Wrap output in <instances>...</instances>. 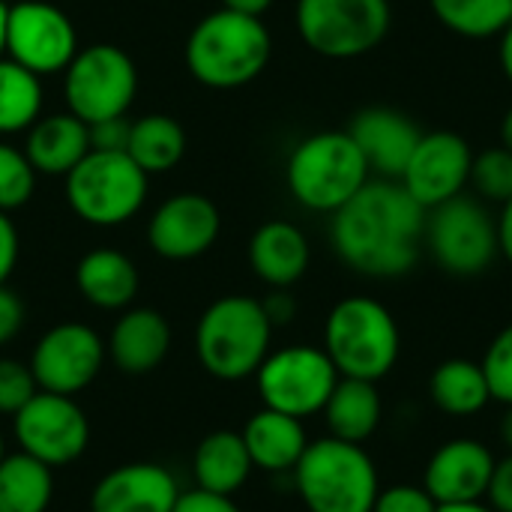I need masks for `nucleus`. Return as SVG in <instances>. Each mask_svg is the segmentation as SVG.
Wrapping results in <instances>:
<instances>
[{
  "label": "nucleus",
  "mask_w": 512,
  "mask_h": 512,
  "mask_svg": "<svg viewBox=\"0 0 512 512\" xmlns=\"http://www.w3.org/2000/svg\"><path fill=\"white\" fill-rule=\"evenodd\" d=\"M498 60H501V72L512 84V21L510 27L501 33V48H498Z\"/></svg>",
  "instance_id": "a18cd8bd"
},
{
  "label": "nucleus",
  "mask_w": 512,
  "mask_h": 512,
  "mask_svg": "<svg viewBox=\"0 0 512 512\" xmlns=\"http://www.w3.org/2000/svg\"><path fill=\"white\" fill-rule=\"evenodd\" d=\"M372 180L369 162L351 132L327 129L303 138L285 165L291 198L312 213H336Z\"/></svg>",
  "instance_id": "39448f33"
},
{
  "label": "nucleus",
  "mask_w": 512,
  "mask_h": 512,
  "mask_svg": "<svg viewBox=\"0 0 512 512\" xmlns=\"http://www.w3.org/2000/svg\"><path fill=\"white\" fill-rule=\"evenodd\" d=\"M12 435L21 453L48 468H63L87 450L90 423L72 396L39 390L21 411L12 414Z\"/></svg>",
  "instance_id": "f8f14e48"
},
{
  "label": "nucleus",
  "mask_w": 512,
  "mask_h": 512,
  "mask_svg": "<svg viewBox=\"0 0 512 512\" xmlns=\"http://www.w3.org/2000/svg\"><path fill=\"white\" fill-rule=\"evenodd\" d=\"M54 468L27 453L0 462V512H48L54 498Z\"/></svg>",
  "instance_id": "c85d7f7f"
},
{
  "label": "nucleus",
  "mask_w": 512,
  "mask_h": 512,
  "mask_svg": "<svg viewBox=\"0 0 512 512\" xmlns=\"http://www.w3.org/2000/svg\"><path fill=\"white\" fill-rule=\"evenodd\" d=\"M24 327V303L15 291L0 285V345L12 342Z\"/></svg>",
  "instance_id": "ea45409f"
},
{
  "label": "nucleus",
  "mask_w": 512,
  "mask_h": 512,
  "mask_svg": "<svg viewBox=\"0 0 512 512\" xmlns=\"http://www.w3.org/2000/svg\"><path fill=\"white\" fill-rule=\"evenodd\" d=\"M426 234V210L399 180L372 177L333 213L330 243L345 267L369 279H399L414 270Z\"/></svg>",
  "instance_id": "f257e3e1"
},
{
  "label": "nucleus",
  "mask_w": 512,
  "mask_h": 512,
  "mask_svg": "<svg viewBox=\"0 0 512 512\" xmlns=\"http://www.w3.org/2000/svg\"><path fill=\"white\" fill-rule=\"evenodd\" d=\"M66 201L87 225L114 228L144 207L147 174L126 150H90L66 174Z\"/></svg>",
  "instance_id": "0eeeda50"
},
{
  "label": "nucleus",
  "mask_w": 512,
  "mask_h": 512,
  "mask_svg": "<svg viewBox=\"0 0 512 512\" xmlns=\"http://www.w3.org/2000/svg\"><path fill=\"white\" fill-rule=\"evenodd\" d=\"M486 501H489V507L495 512H512V453L507 459L495 462Z\"/></svg>",
  "instance_id": "58836bf2"
},
{
  "label": "nucleus",
  "mask_w": 512,
  "mask_h": 512,
  "mask_svg": "<svg viewBox=\"0 0 512 512\" xmlns=\"http://www.w3.org/2000/svg\"><path fill=\"white\" fill-rule=\"evenodd\" d=\"M351 138L369 162V171L381 180H399L417 141L420 126L396 108H363L351 126Z\"/></svg>",
  "instance_id": "6ab92c4d"
},
{
  "label": "nucleus",
  "mask_w": 512,
  "mask_h": 512,
  "mask_svg": "<svg viewBox=\"0 0 512 512\" xmlns=\"http://www.w3.org/2000/svg\"><path fill=\"white\" fill-rule=\"evenodd\" d=\"M501 441H504V447L512 453V408H507V414L501 420Z\"/></svg>",
  "instance_id": "09e8293b"
},
{
  "label": "nucleus",
  "mask_w": 512,
  "mask_h": 512,
  "mask_svg": "<svg viewBox=\"0 0 512 512\" xmlns=\"http://www.w3.org/2000/svg\"><path fill=\"white\" fill-rule=\"evenodd\" d=\"M171 512H243L228 495H213L204 489H192V492H180L177 504Z\"/></svg>",
  "instance_id": "4c0bfd02"
},
{
  "label": "nucleus",
  "mask_w": 512,
  "mask_h": 512,
  "mask_svg": "<svg viewBox=\"0 0 512 512\" xmlns=\"http://www.w3.org/2000/svg\"><path fill=\"white\" fill-rule=\"evenodd\" d=\"M138 267L120 249H90L75 267L81 297L105 312L126 309L138 294Z\"/></svg>",
  "instance_id": "b1692460"
},
{
  "label": "nucleus",
  "mask_w": 512,
  "mask_h": 512,
  "mask_svg": "<svg viewBox=\"0 0 512 512\" xmlns=\"http://www.w3.org/2000/svg\"><path fill=\"white\" fill-rule=\"evenodd\" d=\"M372 512H438V501L414 483H396L378 492Z\"/></svg>",
  "instance_id": "c9c22d12"
},
{
  "label": "nucleus",
  "mask_w": 512,
  "mask_h": 512,
  "mask_svg": "<svg viewBox=\"0 0 512 512\" xmlns=\"http://www.w3.org/2000/svg\"><path fill=\"white\" fill-rule=\"evenodd\" d=\"M390 24V0H297L300 39L330 60H354L375 51L387 39Z\"/></svg>",
  "instance_id": "6e6552de"
},
{
  "label": "nucleus",
  "mask_w": 512,
  "mask_h": 512,
  "mask_svg": "<svg viewBox=\"0 0 512 512\" xmlns=\"http://www.w3.org/2000/svg\"><path fill=\"white\" fill-rule=\"evenodd\" d=\"M222 6H225V9H234V12H243V15L261 18V15L273 6V0H222Z\"/></svg>",
  "instance_id": "c03bdc74"
},
{
  "label": "nucleus",
  "mask_w": 512,
  "mask_h": 512,
  "mask_svg": "<svg viewBox=\"0 0 512 512\" xmlns=\"http://www.w3.org/2000/svg\"><path fill=\"white\" fill-rule=\"evenodd\" d=\"M501 147H507L512 153V105L507 108L504 120H501Z\"/></svg>",
  "instance_id": "de8ad7c7"
},
{
  "label": "nucleus",
  "mask_w": 512,
  "mask_h": 512,
  "mask_svg": "<svg viewBox=\"0 0 512 512\" xmlns=\"http://www.w3.org/2000/svg\"><path fill=\"white\" fill-rule=\"evenodd\" d=\"M222 231L219 207L198 192H180L156 207L147 225L150 249L165 261L201 258Z\"/></svg>",
  "instance_id": "dca6fc26"
},
{
  "label": "nucleus",
  "mask_w": 512,
  "mask_h": 512,
  "mask_svg": "<svg viewBox=\"0 0 512 512\" xmlns=\"http://www.w3.org/2000/svg\"><path fill=\"white\" fill-rule=\"evenodd\" d=\"M273 54V36L255 15L216 9L186 39V69L213 90H237L255 81Z\"/></svg>",
  "instance_id": "f03ea898"
},
{
  "label": "nucleus",
  "mask_w": 512,
  "mask_h": 512,
  "mask_svg": "<svg viewBox=\"0 0 512 512\" xmlns=\"http://www.w3.org/2000/svg\"><path fill=\"white\" fill-rule=\"evenodd\" d=\"M312 261V249L306 234L285 219L264 222L249 240V264L252 273L270 288L297 285Z\"/></svg>",
  "instance_id": "412c9836"
},
{
  "label": "nucleus",
  "mask_w": 512,
  "mask_h": 512,
  "mask_svg": "<svg viewBox=\"0 0 512 512\" xmlns=\"http://www.w3.org/2000/svg\"><path fill=\"white\" fill-rule=\"evenodd\" d=\"M129 129H132V123L126 117H114V120L93 123L90 126V147L93 150H126Z\"/></svg>",
  "instance_id": "e433bc0d"
},
{
  "label": "nucleus",
  "mask_w": 512,
  "mask_h": 512,
  "mask_svg": "<svg viewBox=\"0 0 512 512\" xmlns=\"http://www.w3.org/2000/svg\"><path fill=\"white\" fill-rule=\"evenodd\" d=\"M471 186L477 189L480 201L504 204L512 198V153L507 147H492L474 153L471 165Z\"/></svg>",
  "instance_id": "2f4dec72"
},
{
  "label": "nucleus",
  "mask_w": 512,
  "mask_h": 512,
  "mask_svg": "<svg viewBox=\"0 0 512 512\" xmlns=\"http://www.w3.org/2000/svg\"><path fill=\"white\" fill-rule=\"evenodd\" d=\"M36 189V168L24 156V150L0 141V210L12 213L30 201Z\"/></svg>",
  "instance_id": "473e14b6"
},
{
  "label": "nucleus",
  "mask_w": 512,
  "mask_h": 512,
  "mask_svg": "<svg viewBox=\"0 0 512 512\" xmlns=\"http://www.w3.org/2000/svg\"><path fill=\"white\" fill-rule=\"evenodd\" d=\"M432 15L456 36L492 39L512 21V0H429Z\"/></svg>",
  "instance_id": "7c9ffc66"
},
{
  "label": "nucleus",
  "mask_w": 512,
  "mask_h": 512,
  "mask_svg": "<svg viewBox=\"0 0 512 512\" xmlns=\"http://www.w3.org/2000/svg\"><path fill=\"white\" fill-rule=\"evenodd\" d=\"M3 456H6V441H3V435H0V462H3Z\"/></svg>",
  "instance_id": "3c124183"
},
{
  "label": "nucleus",
  "mask_w": 512,
  "mask_h": 512,
  "mask_svg": "<svg viewBox=\"0 0 512 512\" xmlns=\"http://www.w3.org/2000/svg\"><path fill=\"white\" fill-rule=\"evenodd\" d=\"M438 512H495L486 501H468V504H441Z\"/></svg>",
  "instance_id": "49530a36"
},
{
  "label": "nucleus",
  "mask_w": 512,
  "mask_h": 512,
  "mask_svg": "<svg viewBox=\"0 0 512 512\" xmlns=\"http://www.w3.org/2000/svg\"><path fill=\"white\" fill-rule=\"evenodd\" d=\"M498 222V249H501V258L512 264V198L501 204V213L495 216Z\"/></svg>",
  "instance_id": "37998d69"
},
{
  "label": "nucleus",
  "mask_w": 512,
  "mask_h": 512,
  "mask_svg": "<svg viewBox=\"0 0 512 512\" xmlns=\"http://www.w3.org/2000/svg\"><path fill=\"white\" fill-rule=\"evenodd\" d=\"M429 396H432L435 408L450 417H474L492 402L483 366L474 360H462V357L444 360L432 372Z\"/></svg>",
  "instance_id": "bb28decb"
},
{
  "label": "nucleus",
  "mask_w": 512,
  "mask_h": 512,
  "mask_svg": "<svg viewBox=\"0 0 512 512\" xmlns=\"http://www.w3.org/2000/svg\"><path fill=\"white\" fill-rule=\"evenodd\" d=\"M105 348L123 375H150L171 351V324L156 309H126L111 327Z\"/></svg>",
  "instance_id": "aec40b11"
},
{
  "label": "nucleus",
  "mask_w": 512,
  "mask_h": 512,
  "mask_svg": "<svg viewBox=\"0 0 512 512\" xmlns=\"http://www.w3.org/2000/svg\"><path fill=\"white\" fill-rule=\"evenodd\" d=\"M138 93V69L132 57L111 45L96 42L78 48L72 63L63 69V99L66 108L87 126L126 117Z\"/></svg>",
  "instance_id": "1a4fd4ad"
},
{
  "label": "nucleus",
  "mask_w": 512,
  "mask_h": 512,
  "mask_svg": "<svg viewBox=\"0 0 512 512\" xmlns=\"http://www.w3.org/2000/svg\"><path fill=\"white\" fill-rule=\"evenodd\" d=\"M291 474L309 512H372L381 492L375 459L363 444L339 441L333 435L309 441Z\"/></svg>",
  "instance_id": "423d86ee"
},
{
  "label": "nucleus",
  "mask_w": 512,
  "mask_h": 512,
  "mask_svg": "<svg viewBox=\"0 0 512 512\" xmlns=\"http://www.w3.org/2000/svg\"><path fill=\"white\" fill-rule=\"evenodd\" d=\"M3 51L9 60L42 75L63 72L78 54V33L72 18L45 0H18L6 9Z\"/></svg>",
  "instance_id": "ddd939ff"
},
{
  "label": "nucleus",
  "mask_w": 512,
  "mask_h": 512,
  "mask_svg": "<svg viewBox=\"0 0 512 512\" xmlns=\"http://www.w3.org/2000/svg\"><path fill=\"white\" fill-rule=\"evenodd\" d=\"M261 306H264V312H267V318H270L273 327L291 324L294 315H297V303H294V297L288 294V288H273V291L261 300Z\"/></svg>",
  "instance_id": "79ce46f5"
},
{
  "label": "nucleus",
  "mask_w": 512,
  "mask_h": 512,
  "mask_svg": "<svg viewBox=\"0 0 512 512\" xmlns=\"http://www.w3.org/2000/svg\"><path fill=\"white\" fill-rule=\"evenodd\" d=\"M321 414L333 438L366 444L384 420L378 384L360 381V378H339Z\"/></svg>",
  "instance_id": "393cba45"
},
{
  "label": "nucleus",
  "mask_w": 512,
  "mask_h": 512,
  "mask_svg": "<svg viewBox=\"0 0 512 512\" xmlns=\"http://www.w3.org/2000/svg\"><path fill=\"white\" fill-rule=\"evenodd\" d=\"M255 384L264 408L306 420L324 411L333 387L339 384V372L324 348L288 345L267 354L255 372Z\"/></svg>",
  "instance_id": "9b49d317"
},
{
  "label": "nucleus",
  "mask_w": 512,
  "mask_h": 512,
  "mask_svg": "<svg viewBox=\"0 0 512 512\" xmlns=\"http://www.w3.org/2000/svg\"><path fill=\"white\" fill-rule=\"evenodd\" d=\"M18 231L9 219V213L0 210V285H6V279L12 276L15 264H18Z\"/></svg>",
  "instance_id": "a19ab883"
},
{
  "label": "nucleus",
  "mask_w": 512,
  "mask_h": 512,
  "mask_svg": "<svg viewBox=\"0 0 512 512\" xmlns=\"http://www.w3.org/2000/svg\"><path fill=\"white\" fill-rule=\"evenodd\" d=\"M273 324L261 300L228 294L210 303L195 330V351L204 372L216 381L255 378L270 354Z\"/></svg>",
  "instance_id": "7ed1b4c3"
},
{
  "label": "nucleus",
  "mask_w": 512,
  "mask_h": 512,
  "mask_svg": "<svg viewBox=\"0 0 512 512\" xmlns=\"http://www.w3.org/2000/svg\"><path fill=\"white\" fill-rule=\"evenodd\" d=\"M483 372L489 381V393L495 402L512 408V324H507L486 348L483 357Z\"/></svg>",
  "instance_id": "72a5a7b5"
},
{
  "label": "nucleus",
  "mask_w": 512,
  "mask_h": 512,
  "mask_svg": "<svg viewBox=\"0 0 512 512\" xmlns=\"http://www.w3.org/2000/svg\"><path fill=\"white\" fill-rule=\"evenodd\" d=\"M180 498L177 477L156 462L108 471L90 492V512H171Z\"/></svg>",
  "instance_id": "a211bd4d"
},
{
  "label": "nucleus",
  "mask_w": 512,
  "mask_h": 512,
  "mask_svg": "<svg viewBox=\"0 0 512 512\" xmlns=\"http://www.w3.org/2000/svg\"><path fill=\"white\" fill-rule=\"evenodd\" d=\"M474 150L459 132H423L399 183L423 207L432 210L450 198L465 195L471 183Z\"/></svg>",
  "instance_id": "2eb2a0df"
},
{
  "label": "nucleus",
  "mask_w": 512,
  "mask_h": 512,
  "mask_svg": "<svg viewBox=\"0 0 512 512\" xmlns=\"http://www.w3.org/2000/svg\"><path fill=\"white\" fill-rule=\"evenodd\" d=\"M423 243L435 264L453 276H480L501 258L495 216L486 210V201L468 195L426 210Z\"/></svg>",
  "instance_id": "9d476101"
},
{
  "label": "nucleus",
  "mask_w": 512,
  "mask_h": 512,
  "mask_svg": "<svg viewBox=\"0 0 512 512\" xmlns=\"http://www.w3.org/2000/svg\"><path fill=\"white\" fill-rule=\"evenodd\" d=\"M90 150V126L72 111L39 117L27 129L24 141V156L30 159L36 174L48 177H66Z\"/></svg>",
  "instance_id": "5701e85b"
},
{
  "label": "nucleus",
  "mask_w": 512,
  "mask_h": 512,
  "mask_svg": "<svg viewBox=\"0 0 512 512\" xmlns=\"http://www.w3.org/2000/svg\"><path fill=\"white\" fill-rule=\"evenodd\" d=\"M6 3L0 0V57H3V39H6Z\"/></svg>",
  "instance_id": "8fccbe9b"
},
{
  "label": "nucleus",
  "mask_w": 512,
  "mask_h": 512,
  "mask_svg": "<svg viewBox=\"0 0 512 512\" xmlns=\"http://www.w3.org/2000/svg\"><path fill=\"white\" fill-rule=\"evenodd\" d=\"M36 393H39V387H36V378H33L30 366L18 363L12 357H0V414L12 417Z\"/></svg>",
  "instance_id": "f704fd0d"
},
{
  "label": "nucleus",
  "mask_w": 512,
  "mask_h": 512,
  "mask_svg": "<svg viewBox=\"0 0 512 512\" xmlns=\"http://www.w3.org/2000/svg\"><path fill=\"white\" fill-rule=\"evenodd\" d=\"M126 153L147 177L165 174L186 156V129L168 114H144L132 120Z\"/></svg>",
  "instance_id": "cd10ccee"
},
{
  "label": "nucleus",
  "mask_w": 512,
  "mask_h": 512,
  "mask_svg": "<svg viewBox=\"0 0 512 512\" xmlns=\"http://www.w3.org/2000/svg\"><path fill=\"white\" fill-rule=\"evenodd\" d=\"M252 471L255 465L249 459V450L240 432H228V429L210 432L192 456V474H195L198 489L213 492V495L231 498L234 492L246 486Z\"/></svg>",
  "instance_id": "a878e982"
},
{
  "label": "nucleus",
  "mask_w": 512,
  "mask_h": 512,
  "mask_svg": "<svg viewBox=\"0 0 512 512\" xmlns=\"http://www.w3.org/2000/svg\"><path fill=\"white\" fill-rule=\"evenodd\" d=\"M42 117V81L21 63L0 57V135L27 132Z\"/></svg>",
  "instance_id": "c756f323"
},
{
  "label": "nucleus",
  "mask_w": 512,
  "mask_h": 512,
  "mask_svg": "<svg viewBox=\"0 0 512 512\" xmlns=\"http://www.w3.org/2000/svg\"><path fill=\"white\" fill-rule=\"evenodd\" d=\"M240 435L252 465L267 474H291L309 447L303 420L273 408H261L258 414H252Z\"/></svg>",
  "instance_id": "4be33fe9"
},
{
  "label": "nucleus",
  "mask_w": 512,
  "mask_h": 512,
  "mask_svg": "<svg viewBox=\"0 0 512 512\" xmlns=\"http://www.w3.org/2000/svg\"><path fill=\"white\" fill-rule=\"evenodd\" d=\"M324 351L339 378L381 381L402 354V333L393 312L366 294L339 300L324 321Z\"/></svg>",
  "instance_id": "20e7f679"
},
{
  "label": "nucleus",
  "mask_w": 512,
  "mask_h": 512,
  "mask_svg": "<svg viewBox=\"0 0 512 512\" xmlns=\"http://www.w3.org/2000/svg\"><path fill=\"white\" fill-rule=\"evenodd\" d=\"M495 453L477 438H453L441 444L423 474V489L441 504H468L486 501Z\"/></svg>",
  "instance_id": "f3484780"
},
{
  "label": "nucleus",
  "mask_w": 512,
  "mask_h": 512,
  "mask_svg": "<svg viewBox=\"0 0 512 512\" xmlns=\"http://www.w3.org/2000/svg\"><path fill=\"white\" fill-rule=\"evenodd\" d=\"M105 357H108V348L93 327L66 321L39 336L27 366L39 390L75 396L96 381Z\"/></svg>",
  "instance_id": "4468645a"
}]
</instances>
